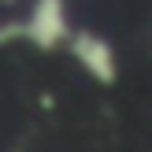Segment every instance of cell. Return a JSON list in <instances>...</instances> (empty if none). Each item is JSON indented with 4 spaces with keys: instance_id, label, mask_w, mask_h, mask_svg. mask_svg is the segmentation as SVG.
Listing matches in <instances>:
<instances>
[{
    "instance_id": "obj_1",
    "label": "cell",
    "mask_w": 152,
    "mask_h": 152,
    "mask_svg": "<svg viewBox=\"0 0 152 152\" xmlns=\"http://www.w3.org/2000/svg\"><path fill=\"white\" fill-rule=\"evenodd\" d=\"M71 34L74 30H71V19H67V0H34L22 19L0 22V45L26 41L41 52L67 48Z\"/></svg>"
},
{
    "instance_id": "obj_2",
    "label": "cell",
    "mask_w": 152,
    "mask_h": 152,
    "mask_svg": "<svg viewBox=\"0 0 152 152\" xmlns=\"http://www.w3.org/2000/svg\"><path fill=\"white\" fill-rule=\"evenodd\" d=\"M67 52H71V59L93 82H100V86H111V82L119 78V59H115V48H111L108 37L93 34V30H74L71 41H67Z\"/></svg>"
}]
</instances>
